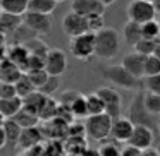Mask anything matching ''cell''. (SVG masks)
I'll use <instances>...</instances> for the list:
<instances>
[{
  "instance_id": "10",
  "label": "cell",
  "mask_w": 160,
  "mask_h": 156,
  "mask_svg": "<svg viewBox=\"0 0 160 156\" xmlns=\"http://www.w3.org/2000/svg\"><path fill=\"white\" fill-rule=\"evenodd\" d=\"M153 144V129L148 125H141V124H134L132 134L128 141V146L139 149V151H146L148 148H152Z\"/></svg>"
},
{
  "instance_id": "3",
  "label": "cell",
  "mask_w": 160,
  "mask_h": 156,
  "mask_svg": "<svg viewBox=\"0 0 160 156\" xmlns=\"http://www.w3.org/2000/svg\"><path fill=\"white\" fill-rule=\"evenodd\" d=\"M110 125L112 117H108L107 113L88 115L84 122V132L93 141H105L110 137Z\"/></svg>"
},
{
  "instance_id": "11",
  "label": "cell",
  "mask_w": 160,
  "mask_h": 156,
  "mask_svg": "<svg viewBox=\"0 0 160 156\" xmlns=\"http://www.w3.org/2000/svg\"><path fill=\"white\" fill-rule=\"evenodd\" d=\"M129 118H131L132 124L148 125V127L153 129V115L145 108V103H143V93H138L134 96V100H132L131 108H129Z\"/></svg>"
},
{
  "instance_id": "44",
  "label": "cell",
  "mask_w": 160,
  "mask_h": 156,
  "mask_svg": "<svg viewBox=\"0 0 160 156\" xmlns=\"http://www.w3.org/2000/svg\"><path fill=\"white\" fill-rule=\"evenodd\" d=\"M4 122H5V117L2 113H0V127H2V125H4Z\"/></svg>"
},
{
  "instance_id": "46",
  "label": "cell",
  "mask_w": 160,
  "mask_h": 156,
  "mask_svg": "<svg viewBox=\"0 0 160 156\" xmlns=\"http://www.w3.org/2000/svg\"><path fill=\"white\" fill-rule=\"evenodd\" d=\"M146 2H153V0H146Z\"/></svg>"
},
{
  "instance_id": "1",
  "label": "cell",
  "mask_w": 160,
  "mask_h": 156,
  "mask_svg": "<svg viewBox=\"0 0 160 156\" xmlns=\"http://www.w3.org/2000/svg\"><path fill=\"white\" fill-rule=\"evenodd\" d=\"M121 35L114 28H102L95 33V57L100 60H112L121 50Z\"/></svg>"
},
{
  "instance_id": "26",
  "label": "cell",
  "mask_w": 160,
  "mask_h": 156,
  "mask_svg": "<svg viewBox=\"0 0 160 156\" xmlns=\"http://www.w3.org/2000/svg\"><path fill=\"white\" fill-rule=\"evenodd\" d=\"M84 100H86V110L88 115H98V113H105V106L102 98L97 93H90L84 94Z\"/></svg>"
},
{
  "instance_id": "6",
  "label": "cell",
  "mask_w": 160,
  "mask_h": 156,
  "mask_svg": "<svg viewBox=\"0 0 160 156\" xmlns=\"http://www.w3.org/2000/svg\"><path fill=\"white\" fill-rule=\"evenodd\" d=\"M126 14H128V21L143 24V22H148L152 19H155L157 11L152 2H146V0H131Z\"/></svg>"
},
{
  "instance_id": "16",
  "label": "cell",
  "mask_w": 160,
  "mask_h": 156,
  "mask_svg": "<svg viewBox=\"0 0 160 156\" xmlns=\"http://www.w3.org/2000/svg\"><path fill=\"white\" fill-rule=\"evenodd\" d=\"M22 26V16H14L7 12H0V33L2 35H11L16 33Z\"/></svg>"
},
{
  "instance_id": "29",
  "label": "cell",
  "mask_w": 160,
  "mask_h": 156,
  "mask_svg": "<svg viewBox=\"0 0 160 156\" xmlns=\"http://www.w3.org/2000/svg\"><path fill=\"white\" fill-rule=\"evenodd\" d=\"M14 86H16V93H18L19 98H26L28 94H31L33 91H36L35 86L31 84V81H29V77L26 76L24 72H22V76L14 83Z\"/></svg>"
},
{
  "instance_id": "38",
  "label": "cell",
  "mask_w": 160,
  "mask_h": 156,
  "mask_svg": "<svg viewBox=\"0 0 160 156\" xmlns=\"http://www.w3.org/2000/svg\"><path fill=\"white\" fill-rule=\"evenodd\" d=\"M86 21H88V31L91 33H97L102 28H105L103 16H91V17H86Z\"/></svg>"
},
{
  "instance_id": "22",
  "label": "cell",
  "mask_w": 160,
  "mask_h": 156,
  "mask_svg": "<svg viewBox=\"0 0 160 156\" xmlns=\"http://www.w3.org/2000/svg\"><path fill=\"white\" fill-rule=\"evenodd\" d=\"M22 106V98L14 96V98H4L0 100V113L5 118H12Z\"/></svg>"
},
{
  "instance_id": "9",
  "label": "cell",
  "mask_w": 160,
  "mask_h": 156,
  "mask_svg": "<svg viewBox=\"0 0 160 156\" xmlns=\"http://www.w3.org/2000/svg\"><path fill=\"white\" fill-rule=\"evenodd\" d=\"M45 70L50 76L60 77L67 70V55L60 48H48L45 55Z\"/></svg>"
},
{
  "instance_id": "14",
  "label": "cell",
  "mask_w": 160,
  "mask_h": 156,
  "mask_svg": "<svg viewBox=\"0 0 160 156\" xmlns=\"http://www.w3.org/2000/svg\"><path fill=\"white\" fill-rule=\"evenodd\" d=\"M145 59L146 57L141 55V53L131 52V53H128V55L122 59L121 65L124 67L129 74H132L134 77L143 79V77H145Z\"/></svg>"
},
{
  "instance_id": "41",
  "label": "cell",
  "mask_w": 160,
  "mask_h": 156,
  "mask_svg": "<svg viewBox=\"0 0 160 156\" xmlns=\"http://www.w3.org/2000/svg\"><path fill=\"white\" fill-rule=\"evenodd\" d=\"M7 148V137H5V132H4V127H0V149Z\"/></svg>"
},
{
  "instance_id": "47",
  "label": "cell",
  "mask_w": 160,
  "mask_h": 156,
  "mask_svg": "<svg viewBox=\"0 0 160 156\" xmlns=\"http://www.w3.org/2000/svg\"><path fill=\"white\" fill-rule=\"evenodd\" d=\"M158 28H160V21H158Z\"/></svg>"
},
{
  "instance_id": "36",
  "label": "cell",
  "mask_w": 160,
  "mask_h": 156,
  "mask_svg": "<svg viewBox=\"0 0 160 156\" xmlns=\"http://www.w3.org/2000/svg\"><path fill=\"white\" fill-rule=\"evenodd\" d=\"M26 74V72H24ZM26 76L29 77V81H31V84L35 86V89L38 91L40 87L45 84V81L48 79V74H47V70L43 69V70H36V72H28Z\"/></svg>"
},
{
  "instance_id": "12",
  "label": "cell",
  "mask_w": 160,
  "mask_h": 156,
  "mask_svg": "<svg viewBox=\"0 0 160 156\" xmlns=\"http://www.w3.org/2000/svg\"><path fill=\"white\" fill-rule=\"evenodd\" d=\"M132 129H134V124L131 122L129 117H117L112 118V125H110V137L114 139L115 142H126L128 144L129 137L132 134Z\"/></svg>"
},
{
  "instance_id": "23",
  "label": "cell",
  "mask_w": 160,
  "mask_h": 156,
  "mask_svg": "<svg viewBox=\"0 0 160 156\" xmlns=\"http://www.w3.org/2000/svg\"><path fill=\"white\" fill-rule=\"evenodd\" d=\"M4 132H5V137H7V146H18L19 141V135H21L22 127L14 120V118H5L4 122Z\"/></svg>"
},
{
  "instance_id": "30",
  "label": "cell",
  "mask_w": 160,
  "mask_h": 156,
  "mask_svg": "<svg viewBox=\"0 0 160 156\" xmlns=\"http://www.w3.org/2000/svg\"><path fill=\"white\" fill-rule=\"evenodd\" d=\"M141 38L146 40H158L160 38V28H158V21L152 19L148 22L141 24Z\"/></svg>"
},
{
  "instance_id": "17",
  "label": "cell",
  "mask_w": 160,
  "mask_h": 156,
  "mask_svg": "<svg viewBox=\"0 0 160 156\" xmlns=\"http://www.w3.org/2000/svg\"><path fill=\"white\" fill-rule=\"evenodd\" d=\"M28 57H29V52L26 50L24 45H14L7 50V57H5V59H7L9 62H12L14 65H18L21 70H24Z\"/></svg>"
},
{
  "instance_id": "13",
  "label": "cell",
  "mask_w": 160,
  "mask_h": 156,
  "mask_svg": "<svg viewBox=\"0 0 160 156\" xmlns=\"http://www.w3.org/2000/svg\"><path fill=\"white\" fill-rule=\"evenodd\" d=\"M71 9H72V12L83 16V17L105 14V5L102 4L100 0H72Z\"/></svg>"
},
{
  "instance_id": "35",
  "label": "cell",
  "mask_w": 160,
  "mask_h": 156,
  "mask_svg": "<svg viewBox=\"0 0 160 156\" xmlns=\"http://www.w3.org/2000/svg\"><path fill=\"white\" fill-rule=\"evenodd\" d=\"M59 86H60V79H59V77H57V76H50V74H48V79L45 81V84H43L38 91L42 94H45V96H52V93L59 89Z\"/></svg>"
},
{
  "instance_id": "7",
  "label": "cell",
  "mask_w": 160,
  "mask_h": 156,
  "mask_svg": "<svg viewBox=\"0 0 160 156\" xmlns=\"http://www.w3.org/2000/svg\"><path fill=\"white\" fill-rule=\"evenodd\" d=\"M22 26H26L35 35H48L52 31V17L40 12L26 11L22 14Z\"/></svg>"
},
{
  "instance_id": "33",
  "label": "cell",
  "mask_w": 160,
  "mask_h": 156,
  "mask_svg": "<svg viewBox=\"0 0 160 156\" xmlns=\"http://www.w3.org/2000/svg\"><path fill=\"white\" fill-rule=\"evenodd\" d=\"M155 43H157V40L141 38L134 46H132V48H134V52H138V53H141V55L148 57V55H152V53L155 52Z\"/></svg>"
},
{
  "instance_id": "21",
  "label": "cell",
  "mask_w": 160,
  "mask_h": 156,
  "mask_svg": "<svg viewBox=\"0 0 160 156\" xmlns=\"http://www.w3.org/2000/svg\"><path fill=\"white\" fill-rule=\"evenodd\" d=\"M29 0H0V11L14 16H22L28 11Z\"/></svg>"
},
{
  "instance_id": "40",
  "label": "cell",
  "mask_w": 160,
  "mask_h": 156,
  "mask_svg": "<svg viewBox=\"0 0 160 156\" xmlns=\"http://www.w3.org/2000/svg\"><path fill=\"white\" fill-rule=\"evenodd\" d=\"M121 156H143V151L132 148V146H128V148H124L121 151Z\"/></svg>"
},
{
  "instance_id": "43",
  "label": "cell",
  "mask_w": 160,
  "mask_h": 156,
  "mask_svg": "<svg viewBox=\"0 0 160 156\" xmlns=\"http://www.w3.org/2000/svg\"><path fill=\"white\" fill-rule=\"evenodd\" d=\"M100 2H102V4H103V5H105V7H107V5H110V4H114L115 0H100Z\"/></svg>"
},
{
  "instance_id": "19",
  "label": "cell",
  "mask_w": 160,
  "mask_h": 156,
  "mask_svg": "<svg viewBox=\"0 0 160 156\" xmlns=\"http://www.w3.org/2000/svg\"><path fill=\"white\" fill-rule=\"evenodd\" d=\"M122 40L128 43L129 46H134L136 43L141 40V24L138 22H132V21H128L122 28Z\"/></svg>"
},
{
  "instance_id": "42",
  "label": "cell",
  "mask_w": 160,
  "mask_h": 156,
  "mask_svg": "<svg viewBox=\"0 0 160 156\" xmlns=\"http://www.w3.org/2000/svg\"><path fill=\"white\" fill-rule=\"evenodd\" d=\"M153 55H157L160 59V38L157 40V43H155V52H153Z\"/></svg>"
},
{
  "instance_id": "20",
  "label": "cell",
  "mask_w": 160,
  "mask_h": 156,
  "mask_svg": "<svg viewBox=\"0 0 160 156\" xmlns=\"http://www.w3.org/2000/svg\"><path fill=\"white\" fill-rule=\"evenodd\" d=\"M12 118H14V120L18 122L22 129L35 127V125H38V122H40L38 113H36V111H33V110H29V108H26V106H21V110H19Z\"/></svg>"
},
{
  "instance_id": "24",
  "label": "cell",
  "mask_w": 160,
  "mask_h": 156,
  "mask_svg": "<svg viewBox=\"0 0 160 156\" xmlns=\"http://www.w3.org/2000/svg\"><path fill=\"white\" fill-rule=\"evenodd\" d=\"M57 9V2L55 0H29L28 4V11L31 12H40V14H47L52 16Z\"/></svg>"
},
{
  "instance_id": "15",
  "label": "cell",
  "mask_w": 160,
  "mask_h": 156,
  "mask_svg": "<svg viewBox=\"0 0 160 156\" xmlns=\"http://www.w3.org/2000/svg\"><path fill=\"white\" fill-rule=\"evenodd\" d=\"M42 139H43V134L40 132L38 125H35V127H26L21 130V135H19V141H18V148L28 151V149L42 144Z\"/></svg>"
},
{
  "instance_id": "18",
  "label": "cell",
  "mask_w": 160,
  "mask_h": 156,
  "mask_svg": "<svg viewBox=\"0 0 160 156\" xmlns=\"http://www.w3.org/2000/svg\"><path fill=\"white\" fill-rule=\"evenodd\" d=\"M21 76H22V70L19 69L18 65H14L12 62H9L7 59L0 64V81H2V83L14 84Z\"/></svg>"
},
{
  "instance_id": "25",
  "label": "cell",
  "mask_w": 160,
  "mask_h": 156,
  "mask_svg": "<svg viewBox=\"0 0 160 156\" xmlns=\"http://www.w3.org/2000/svg\"><path fill=\"white\" fill-rule=\"evenodd\" d=\"M57 110H59V103L52 96H45V101L42 103V106L38 110L40 120H50V118L57 117Z\"/></svg>"
},
{
  "instance_id": "27",
  "label": "cell",
  "mask_w": 160,
  "mask_h": 156,
  "mask_svg": "<svg viewBox=\"0 0 160 156\" xmlns=\"http://www.w3.org/2000/svg\"><path fill=\"white\" fill-rule=\"evenodd\" d=\"M22 45L26 46V50L29 52V55H38V57H43V59H45L47 52H48V48H50V46L40 38H31L26 43H22Z\"/></svg>"
},
{
  "instance_id": "39",
  "label": "cell",
  "mask_w": 160,
  "mask_h": 156,
  "mask_svg": "<svg viewBox=\"0 0 160 156\" xmlns=\"http://www.w3.org/2000/svg\"><path fill=\"white\" fill-rule=\"evenodd\" d=\"M14 96H18L14 84L2 83V81H0V100H4V98H14Z\"/></svg>"
},
{
  "instance_id": "2",
  "label": "cell",
  "mask_w": 160,
  "mask_h": 156,
  "mask_svg": "<svg viewBox=\"0 0 160 156\" xmlns=\"http://www.w3.org/2000/svg\"><path fill=\"white\" fill-rule=\"evenodd\" d=\"M102 76L107 81H110L114 86L117 87H124V89H131V91H138L139 87H143V79H138L132 74H129L121 64L117 65H105L100 69Z\"/></svg>"
},
{
  "instance_id": "31",
  "label": "cell",
  "mask_w": 160,
  "mask_h": 156,
  "mask_svg": "<svg viewBox=\"0 0 160 156\" xmlns=\"http://www.w3.org/2000/svg\"><path fill=\"white\" fill-rule=\"evenodd\" d=\"M69 111L72 117H78V118H86L88 117V110H86V100H84V94L81 93L79 96L74 100V103L69 106Z\"/></svg>"
},
{
  "instance_id": "32",
  "label": "cell",
  "mask_w": 160,
  "mask_h": 156,
  "mask_svg": "<svg viewBox=\"0 0 160 156\" xmlns=\"http://www.w3.org/2000/svg\"><path fill=\"white\" fill-rule=\"evenodd\" d=\"M143 89L146 93H155L160 94V74H155V76H146L143 77Z\"/></svg>"
},
{
  "instance_id": "37",
  "label": "cell",
  "mask_w": 160,
  "mask_h": 156,
  "mask_svg": "<svg viewBox=\"0 0 160 156\" xmlns=\"http://www.w3.org/2000/svg\"><path fill=\"white\" fill-rule=\"evenodd\" d=\"M121 151L119 146L115 142H105L100 149H98V154L100 156H121Z\"/></svg>"
},
{
  "instance_id": "5",
  "label": "cell",
  "mask_w": 160,
  "mask_h": 156,
  "mask_svg": "<svg viewBox=\"0 0 160 156\" xmlns=\"http://www.w3.org/2000/svg\"><path fill=\"white\" fill-rule=\"evenodd\" d=\"M97 94L102 98L105 106V113L112 118H117L122 115V96L115 87L102 86L97 89Z\"/></svg>"
},
{
  "instance_id": "45",
  "label": "cell",
  "mask_w": 160,
  "mask_h": 156,
  "mask_svg": "<svg viewBox=\"0 0 160 156\" xmlns=\"http://www.w3.org/2000/svg\"><path fill=\"white\" fill-rule=\"evenodd\" d=\"M55 2H57V4H60V2H66V0H55Z\"/></svg>"
},
{
  "instance_id": "4",
  "label": "cell",
  "mask_w": 160,
  "mask_h": 156,
  "mask_svg": "<svg viewBox=\"0 0 160 156\" xmlns=\"http://www.w3.org/2000/svg\"><path fill=\"white\" fill-rule=\"evenodd\" d=\"M69 52L74 59L88 62L91 57H95V33L88 31L76 38L69 40Z\"/></svg>"
},
{
  "instance_id": "8",
  "label": "cell",
  "mask_w": 160,
  "mask_h": 156,
  "mask_svg": "<svg viewBox=\"0 0 160 156\" xmlns=\"http://www.w3.org/2000/svg\"><path fill=\"white\" fill-rule=\"evenodd\" d=\"M60 26H62V31L64 35L67 36V38H76V36L83 35V33H88V21L86 17H83V16L76 14V12H67L66 16L62 17V22H60Z\"/></svg>"
},
{
  "instance_id": "34",
  "label": "cell",
  "mask_w": 160,
  "mask_h": 156,
  "mask_svg": "<svg viewBox=\"0 0 160 156\" xmlns=\"http://www.w3.org/2000/svg\"><path fill=\"white\" fill-rule=\"evenodd\" d=\"M155 74H160V59L152 53L145 59V77L155 76Z\"/></svg>"
},
{
  "instance_id": "28",
  "label": "cell",
  "mask_w": 160,
  "mask_h": 156,
  "mask_svg": "<svg viewBox=\"0 0 160 156\" xmlns=\"http://www.w3.org/2000/svg\"><path fill=\"white\" fill-rule=\"evenodd\" d=\"M143 103H145V108L153 117H158L160 115V94L143 93Z\"/></svg>"
}]
</instances>
